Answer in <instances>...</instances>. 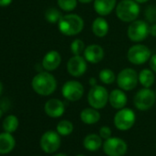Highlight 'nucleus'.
<instances>
[{
    "instance_id": "11",
    "label": "nucleus",
    "mask_w": 156,
    "mask_h": 156,
    "mask_svg": "<svg viewBox=\"0 0 156 156\" xmlns=\"http://www.w3.org/2000/svg\"><path fill=\"white\" fill-rule=\"evenodd\" d=\"M104 152L108 156H123L128 150L126 141L119 138H109L103 144Z\"/></svg>"
},
{
    "instance_id": "3",
    "label": "nucleus",
    "mask_w": 156,
    "mask_h": 156,
    "mask_svg": "<svg viewBox=\"0 0 156 156\" xmlns=\"http://www.w3.org/2000/svg\"><path fill=\"white\" fill-rule=\"evenodd\" d=\"M115 10L117 18L127 23L136 20L140 12V5L135 0H121L117 4Z\"/></svg>"
},
{
    "instance_id": "10",
    "label": "nucleus",
    "mask_w": 156,
    "mask_h": 156,
    "mask_svg": "<svg viewBox=\"0 0 156 156\" xmlns=\"http://www.w3.org/2000/svg\"><path fill=\"white\" fill-rule=\"evenodd\" d=\"M85 89L84 86L78 81L69 80L65 82L62 87V97L72 102L78 101L82 98L84 95Z\"/></svg>"
},
{
    "instance_id": "34",
    "label": "nucleus",
    "mask_w": 156,
    "mask_h": 156,
    "mask_svg": "<svg viewBox=\"0 0 156 156\" xmlns=\"http://www.w3.org/2000/svg\"><path fill=\"white\" fill-rule=\"evenodd\" d=\"M12 3V0H0V7H7Z\"/></svg>"
},
{
    "instance_id": "38",
    "label": "nucleus",
    "mask_w": 156,
    "mask_h": 156,
    "mask_svg": "<svg viewBox=\"0 0 156 156\" xmlns=\"http://www.w3.org/2000/svg\"><path fill=\"white\" fill-rule=\"evenodd\" d=\"M2 92H3V84L0 82V96H1Z\"/></svg>"
},
{
    "instance_id": "1",
    "label": "nucleus",
    "mask_w": 156,
    "mask_h": 156,
    "mask_svg": "<svg viewBox=\"0 0 156 156\" xmlns=\"http://www.w3.org/2000/svg\"><path fill=\"white\" fill-rule=\"evenodd\" d=\"M31 87L34 92L38 95L47 97L55 92L57 88V81L55 77L48 71L41 72L33 77Z\"/></svg>"
},
{
    "instance_id": "36",
    "label": "nucleus",
    "mask_w": 156,
    "mask_h": 156,
    "mask_svg": "<svg viewBox=\"0 0 156 156\" xmlns=\"http://www.w3.org/2000/svg\"><path fill=\"white\" fill-rule=\"evenodd\" d=\"M94 0H78V2H80L82 4H88V3H91Z\"/></svg>"
},
{
    "instance_id": "6",
    "label": "nucleus",
    "mask_w": 156,
    "mask_h": 156,
    "mask_svg": "<svg viewBox=\"0 0 156 156\" xmlns=\"http://www.w3.org/2000/svg\"><path fill=\"white\" fill-rule=\"evenodd\" d=\"M150 35V26L147 21L136 20L128 28V37L133 42H141Z\"/></svg>"
},
{
    "instance_id": "19",
    "label": "nucleus",
    "mask_w": 156,
    "mask_h": 156,
    "mask_svg": "<svg viewBox=\"0 0 156 156\" xmlns=\"http://www.w3.org/2000/svg\"><path fill=\"white\" fill-rule=\"evenodd\" d=\"M109 30V25L104 17H98L92 23V31L95 36L98 38H104L107 36Z\"/></svg>"
},
{
    "instance_id": "2",
    "label": "nucleus",
    "mask_w": 156,
    "mask_h": 156,
    "mask_svg": "<svg viewBox=\"0 0 156 156\" xmlns=\"http://www.w3.org/2000/svg\"><path fill=\"white\" fill-rule=\"evenodd\" d=\"M57 24L60 32L65 36L78 35L85 27L84 20L79 15L73 13L63 15Z\"/></svg>"
},
{
    "instance_id": "27",
    "label": "nucleus",
    "mask_w": 156,
    "mask_h": 156,
    "mask_svg": "<svg viewBox=\"0 0 156 156\" xmlns=\"http://www.w3.org/2000/svg\"><path fill=\"white\" fill-rule=\"evenodd\" d=\"M62 17V15L61 14V12L55 8H50L45 11V20L49 23L51 24L58 23Z\"/></svg>"
},
{
    "instance_id": "29",
    "label": "nucleus",
    "mask_w": 156,
    "mask_h": 156,
    "mask_svg": "<svg viewBox=\"0 0 156 156\" xmlns=\"http://www.w3.org/2000/svg\"><path fill=\"white\" fill-rule=\"evenodd\" d=\"M78 0H57L58 7L65 12H72L77 7Z\"/></svg>"
},
{
    "instance_id": "30",
    "label": "nucleus",
    "mask_w": 156,
    "mask_h": 156,
    "mask_svg": "<svg viewBox=\"0 0 156 156\" xmlns=\"http://www.w3.org/2000/svg\"><path fill=\"white\" fill-rule=\"evenodd\" d=\"M145 16H146V20L149 22L154 23L156 21V7L150 6L149 8H147L145 11Z\"/></svg>"
},
{
    "instance_id": "32",
    "label": "nucleus",
    "mask_w": 156,
    "mask_h": 156,
    "mask_svg": "<svg viewBox=\"0 0 156 156\" xmlns=\"http://www.w3.org/2000/svg\"><path fill=\"white\" fill-rule=\"evenodd\" d=\"M149 65H150V68L156 73V53L151 54L149 60Z\"/></svg>"
},
{
    "instance_id": "22",
    "label": "nucleus",
    "mask_w": 156,
    "mask_h": 156,
    "mask_svg": "<svg viewBox=\"0 0 156 156\" xmlns=\"http://www.w3.org/2000/svg\"><path fill=\"white\" fill-rule=\"evenodd\" d=\"M155 73L150 68L142 69L139 73V83L146 88H151L155 82Z\"/></svg>"
},
{
    "instance_id": "7",
    "label": "nucleus",
    "mask_w": 156,
    "mask_h": 156,
    "mask_svg": "<svg viewBox=\"0 0 156 156\" xmlns=\"http://www.w3.org/2000/svg\"><path fill=\"white\" fill-rule=\"evenodd\" d=\"M151 56V50L143 44H135L131 46L127 52L129 62L134 65H141L147 62Z\"/></svg>"
},
{
    "instance_id": "23",
    "label": "nucleus",
    "mask_w": 156,
    "mask_h": 156,
    "mask_svg": "<svg viewBox=\"0 0 156 156\" xmlns=\"http://www.w3.org/2000/svg\"><path fill=\"white\" fill-rule=\"evenodd\" d=\"M84 147L89 151H96L102 146V138L100 135L92 133L88 134L84 139Z\"/></svg>"
},
{
    "instance_id": "15",
    "label": "nucleus",
    "mask_w": 156,
    "mask_h": 156,
    "mask_svg": "<svg viewBox=\"0 0 156 156\" xmlns=\"http://www.w3.org/2000/svg\"><path fill=\"white\" fill-rule=\"evenodd\" d=\"M84 57L87 61V62L90 63H98L100 62L105 56L104 49L98 45V44H90L87 47H86V50L84 51Z\"/></svg>"
},
{
    "instance_id": "8",
    "label": "nucleus",
    "mask_w": 156,
    "mask_h": 156,
    "mask_svg": "<svg viewBox=\"0 0 156 156\" xmlns=\"http://www.w3.org/2000/svg\"><path fill=\"white\" fill-rule=\"evenodd\" d=\"M155 100H156L155 92H153L150 88L143 87L135 94L133 98V103L137 109L140 111H146L154 105Z\"/></svg>"
},
{
    "instance_id": "28",
    "label": "nucleus",
    "mask_w": 156,
    "mask_h": 156,
    "mask_svg": "<svg viewBox=\"0 0 156 156\" xmlns=\"http://www.w3.org/2000/svg\"><path fill=\"white\" fill-rule=\"evenodd\" d=\"M70 50L73 55H82L84 54V51L86 50L85 42L80 39H75L72 41Z\"/></svg>"
},
{
    "instance_id": "35",
    "label": "nucleus",
    "mask_w": 156,
    "mask_h": 156,
    "mask_svg": "<svg viewBox=\"0 0 156 156\" xmlns=\"http://www.w3.org/2000/svg\"><path fill=\"white\" fill-rule=\"evenodd\" d=\"M89 84L91 85V87H94L97 85V79L95 77H91L90 79H89Z\"/></svg>"
},
{
    "instance_id": "25",
    "label": "nucleus",
    "mask_w": 156,
    "mask_h": 156,
    "mask_svg": "<svg viewBox=\"0 0 156 156\" xmlns=\"http://www.w3.org/2000/svg\"><path fill=\"white\" fill-rule=\"evenodd\" d=\"M98 78L101 83L104 85H111L117 80L115 73L110 69H103L99 72Z\"/></svg>"
},
{
    "instance_id": "5",
    "label": "nucleus",
    "mask_w": 156,
    "mask_h": 156,
    "mask_svg": "<svg viewBox=\"0 0 156 156\" xmlns=\"http://www.w3.org/2000/svg\"><path fill=\"white\" fill-rule=\"evenodd\" d=\"M118 87L124 91L133 90L139 83L138 73L132 68H125L117 75Z\"/></svg>"
},
{
    "instance_id": "31",
    "label": "nucleus",
    "mask_w": 156,
    "mask_h": 156,
    "mask_svg": "<svg viewBox=\"0 0 156 156\" xmlns=\"http://www.w3.org/2000/svg\"><path fill=\"white\" fill-rule=\"evenodd\" d=\"M111 134H112L111 129L108 126H103L99 129V135L102 139L108 140L111 137Z\"/></svg>"
},
{
    "instance_id": "41",
    "label": "nucleus",
    "mask_w": 156,
    "mask_h": 156,
    "mask_svg": "<svg viewBox=\"0 0 156 156\" xmlns=\"http://www.w3.org/2000/svg\"><path fill=\"white\" fill-rule=\"evenodd\" d=\"M76 156H86V155H83V154H78V155H76Z\"/></svg>"
},
{
    "instance_id": "12",
    "label": "nucleus",
    "mask_w": 156,
    "mask_h": 156,
    "mask_svg": "<svg viewBox=\"0 0 156 156\" xmlns=\"http://www.w3.org/2000/svg\"><path fill=\"white\" fill-rule=\"evenodd\" d=\"M41 147L46 153H53L61 146V137L56 131L48 130L41 138Z\"/></svg>"
},
{
    "instance_id": "33",
    "label": "nucleus",
    "mask_w": 156,
    "mask_h": 156,
    "mask_svg": "<svg viewBox=\"0 0 156 156\" xmlns=\"http://www.w3.org/2000/svg\"><path fill=\"white\" fill-rule=\"evenodd\" d=\"M150 35L156 37V24L153 23L151 26H150Z\"/></svg>"
},
{
    "instance_id": "40",
    "label": "nucleus",
    "mask_w": 156,
    "mask_h": 156,
    "mask_svg": "<svg viewBox=\"0 0 156 156\" xmlns=\"http://www.w3.org/2000/svg\"><path fill=\"white\" fill-rule=\"evenodd\" d=\"M2 116H3V110H2L1 108H0V119L2 118Z\"/></svg>"
},
{
    "instance_id": "17",
    "label": "nucleus",
    "mask_w": 156,
    "mask_h": 156,
    "mask_svg": "<svg viewBox=\"0 0 156 156\" xmlns=\"http://www.w3.org/2000/svg\"><path fill=\"white\" fill-rule=\"evenodd\" d=\"M117 7V0H94V10L101 17L108 16Z\"/></svg>"
},
{
    "instance_id": "39",
    "label": "nucleus",
    "mask_w": 156,
    "mask_h": 156,
    "mask_svg": "<svg viewBox=\"0 0 156 156\" xmlns=\"http://www.w3.org/2000/svg\"><path fill=\"white\" fill-rule=\"evenodd\" d=\"M53 156H67V155H65V154H63V153H57V154H55V155H53Z\"/></svg>"
},
{
    "instance_id": "20",
    "label": "nucleus",
    "mask_w": 156,
    "mask_h": 156,
    "mask_svg": "<svg viewBox=\"0 0 156 156\" xmlns=\"http://www.w3.org/2000/svg\"><path fill=\"white\" fill-rule=\"evenodd\" d=\"M16 144L14 137L9 132L0 133V154H7L12 151Z\"/></svg>"
},
{
    "instance_id": "14",
    "label": "nucleus",
    "mask_w": 156,
    "mask_h": 156,
    "mask_svg": "<svg viewBox=\"0 0 156 156\" xmlns=\"http://www.w3.org/2000/svg\"><path fill=\"white\" fill-rule=\"evenodd\" d=\"M44 111L50 118H60L65 111V106L62 100L58 98H51L45 103Z\"/></svg>"
},
{
    "instance_id": "24",
    "label": "nucleus",
    "mask_w": 156,
    "mask_h": 156,
    "mask_svg": "<svg viewBox=\"0 0 156 156\" xmlns=\"http://www.w3.org/2000/svg\"><path fill=\"white\" fill-rule=\"evenodd\" d=\"M19 124H20L19 119L15 115H9L4 119L2 127L6 132L13 133L19 128Z\"/></svg>"
},
{
    "instance_id": "16",
    "label": "nucleus",
    "mask_w": 156,
    "mask_h": 156,
    "mask_svg": "<svg viewBox=\"0 0 156 156\" xmlns=\"http://www.w3.org/2000/svg\"><path fill=\"white\" fill-rule=\"evenodd\" d=\"M61 62H62L61 54L57 51L52 50V51H48L44 55L42 62H41V65L46 71L51 72V71L56 70L60 66Z\"/></svg>"
},
{
    "instance_id": "13",
    "label": "nucleus",
    "mask_w": 156,
    "mask_h": 156,
    "mask_svg": "<svg viewBox=\"0 0 156 156\" xmlns=\"http://www.w3.org/2000/svg\"><path fill=\"white\" fill-rule=\"evenodd\" d=\"M87 70V61L82 55H73L67 62V72L73 77H81Z\"/></svg>"
},
{
    "instance_id": "42",
    "label": "nucleus",
    "mask_w": 156,
    "mask_h": 156,
    "mask_svg": "<svg viewBox=\"0 0 156 156\" xmlns=\"http://www.w3.org/2000/svg\"><path fill=\"white\" fill-rule=\"evenodd\" d=\"M155 96H156V91H155Z\"/></svg>"
},
{
    "instance_id": "26",
    "label": "nucleus",
    "mask_w": 156,
    "mask_h": 156,
    "mask_svg": "<svg viewBox=\"0 0 156 156\" xmlns=\"http://www.w3.org/2000/svg\"><path fill=\"white\" fill-rule=\"evenodd\" d=\"M56 130L57 132L62 135V136H67V135H70L73 130V125L71 121L69 120H66V119H63V120H61L57 126H56Z\"/></svg>"
},
{
    "instance_id": "37",
    "label": "nucleus",
    "mask_w": 156,
    "mask_h": 156,
    "mask_svg": "<svg viewBox=\"0 0 156 156\" xmlns=\"http://www.w3.org/2000/svg\"><path fill=\"white\" fill-rule=\"evenodd\" d=\"M135 1H136L137 3H139V4H144V3L148 2L149 0H135Z\"/></svg>"
},
{
    "instance_id": "18",
    "label": "nucleus",
    "mask_w": 156,
    "mask_h": 156,
    "mask_svg": "<svg viewBox=\"0 0 156 156\" xmlns=\"http://www.w3.org/2000/svg\"><path fill=\"white\" fill-rule=\"evenodd\" d=\"M108 102L112 108L115 109H121L125 108L128 102V98L124 90L122 89H114L109 93Z\"/></svg>"
},
{
    "instance_id": "21",
    "label": "nucleus",
    "mask_w": 156,
    "mask_h": 156,
    "mask_svg": "<svg viewBox=\"0 0 156 156\" xmlns=\"http://www.w3.org/2000/svg\"><path fill=\"white\" fill-rule=\"evenodd\" d=\"M94 108H87L81 111L80 119L81 120L87 125H93L99 121L100 119V113Z\"/></svg>"
},
{
    "instance_id": "4",
    "label": "nucleus",
    "mask_w": 156,
    "mask_h": 156,
    "mask_svg": "<svg viewBox=\"0 0 156 156\" xmlns=\"http://www.w3.org/2000/svg\"><path fill=\"white\" fill-rule=\"evenodd\" d=\"M108 98L109 93L108 92L107 88L103 86L96 85L91 87L87 95V101L92 108L96 109H101L108 104Z\"/></svg>"
},
{
    "instance_id": "9",
    "label": "nucleus",
    "mask_w": 156,
    "mask_h": 156,
    "mask_svg": "<svg viewBox=\"0 0 156 156\" xmlns=\"http://www.w3.org/2000/svg\"><path fill=\"white\" fill-rule=\"evenodd\" d=\"M136 115L134 111L128 108H123L119 109L114 117V124L116 128L121 131L129 130L131 129L135 123Z\"/></svg>"
}]
</instances>
